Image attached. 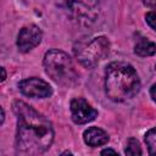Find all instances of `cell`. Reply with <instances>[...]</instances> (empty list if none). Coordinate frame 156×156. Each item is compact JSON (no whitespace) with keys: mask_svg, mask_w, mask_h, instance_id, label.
Segmentation results:
<instances>
[{"mask_svg":"<svg viewBox=\"0 0 156 156\" xmlns=\"http://www.w3.org/2000/svg\"><path fill=\"white\" fill-rule=\"evenodd\" d=\"M145 20H146V23L154 29L156 30V11H150L145 15Z\"/></svg>","mask_w":156,"mask_h":156,"instance_id":"13","label":"cell"},{"mask_svg":"<svg viewBox=\"0 0 156 156\" xmlns=\"http://www.w3.org/2000/svg\"><path fill=\"white\" fill-rule=\"evenodd\" d=\"M18 89L23 95L33 99H44L52 94V89L49 83L37 77L21 80L18 83Z\"/></svg>","mask_w":156,"mask_h":156,"instance_id":"6","label":"cell"},{"mask_svg":"<svg viewBox=\"0 0 156 156\" xmlns=\"http://www.w3.org/2000/svg\"><path fill=\"white\" fill-rule=\"evenodd\" d=\"M1 72H2V77H1V82H4V80H5V78H6V72H5V68H4V67H1Z\"/></svg>","mask_w":156,"mask_h":156,"instance_id":"17","label":"cell"},{"mask_svg":"<svg viewBox=\"0 0 156 156\" xmlns=\"http://www.w3.org/2000/svg\"><path fill=\"white\" fill-rule=\"evenodd\" d=\"M43 63L46 74L57 84L69 87L77 82L78 73L66 52L57 49L49 50L44 56Z\"/></svg>","mask_w":156,"mask_h":156,"instance_id":"3","label":"cell"},{"mask_svg":"<svg viewBox=\"0 0 156 156\" xmlns=\"http://www.w3.org/2000/svg\"><path fill=\"white\" fill-rule=\"evenodd\" d=\"M98 116V111L84 99L77 98L71 101V117L77 124H85L91 122Z\"/></svg>","mask_w":156,"mask_h":156,"instance_id":"7","label":"cell"},{"mask_svg":"<svg viewBox=\"0 0 156 156\" xmlns=\"http://www.w3.org/2000/svg\"><path fill=\"white\" fill-rule=\"evenodd\" d=\"M143 2H144L146 6H150V7H156V0H143Z\"/></svg>","mask_w":156,"mask_h":156,"instance_id":"15","label":"cell"},{"mask_svg":"<svg viewBox=\"0 0 156 156\" xmlns=\"http://www.w3.org/2000/svg\"><path fill=\"white\" fill-rule=\"evenodd\" d=\"M145 143L150 155H156V127L145 134Z\"/></svg>","mask_w":156,"mask_h":156,"instance_id":"11","label":"cell"},{"mask_svg":"<svg viewBox=\"0 0 156 156\" xmlns=\"http://www.w3.org/2000/svg\"><path fill=\"white\" fill-rule=\"evenodd\" d=\"M150 95H151V98H152V100L156 102V83L151 87V89H150Z\"/></svg>","mask_w":156,"mask_h":156,"instance_id":"14","label":"cell"},{"mask_svg":"<svg viewBox=\"0 0 156 156\" xmlns=\"http://www.w3.org/2000/svg\"><path fill=\"white\" fill-rule=\"evenodd\" d=\"M83 139H84V143L88 144L89 146H100L108 141V135L101 128L90 127L87 130H84Z\"/></svg>","mask_w":156,"mask_h":156,"instance_id":"9","label":"cell"},{"mask_svg":"<svg viewBox=\"0 0 156 156\" xmlns=\"http://www.w3.org/2000/svg\"><path fill=\"white\" fill-rule=\"evenodd\" d=\"M4 118H5V112H4V108L1 107V123H4Z\"/></svg>","mask_w":156,"mask_h":156,"instance_id":"18","label":"cell"},{"mask_svg":"<svg viewBox=\"0 0 156 156\" xmlns=\"http://www.w3.org/2000/svg\"><path fill=\"white\" fill-rule=\"evenodd\" d=\"M12 107L17 118L16 152L29 156L45 152L54 141L51 122L23 101H15Z\"/></svg>","mask_w":156,"mask_h":156,"instance_id":"1","label":"cell"},{"mask_svg":"<svg viewBox=\"0 0 156 156\" xmlns=\"http://www.w3.org/2000/svg\"><path fill=\"white\" fill-rule=\"evenodd\" d=\"M126 154L127 155H141V147L139 145V141L134 138H130L127 143V147H126Z\"/></svg>","mask_w":156,"mask_h":156,"instance_id":"12","label":"cell"},{"mask_svg":"<svg viewBox=\"0 0 156 156\" xmlns=\"http://www.w3.org/2000/svg\"><path fill=\"white\" fill-rule=\"evenodd\" d=\"M43 33L41 29L35 24H29L23 27L17 35V46L21 52H28L34 49L41 41Z\"/></svg>","mask_w":156,"mask_h":156,"instance_id":"8","label":"cell"},{"mask_svg":"<svg viewBox=\"0 0 156 156\" xmlns=\"http://www.w3.org/2000/svg\"><path fill=\"white\" fill-rule=\"evenodd\" d=\"M110 51V41L106 37H96L90 40L83 39L74 45V55L77 60L87 68L96 66L104 60Z\"/></svg>","mask_w":156,"mask_h":156,"instance_id":"4","label":"cell"},{"mask_svg":"<svg viewBox=\"0 0 156 156\" xmlns=\"http://www.w3.org/2000/svg\"><path fill=\"white\" fill-rule=\"evenodd\" d=\"M134 52L141 57L152 56L156 54V44L146 38H140L134 46Z\"/></svg>","mask_w":156,"mask_h":156,"instance_id":"10","label":"cell"},{"mask_svg":"<svg viewBox=\"0 0 156 156\" xmlns=\"http://www.w3.org/2000/svg\"><path fill=\"white\" fill-rule=\"evenodd\" d=\"M65 7L69 16L80 24L95 22L99 15V0H65Z\"/></svg>","mask_w":156,"mask_h":156,"instance_id":"5","label":"cell"},{"mask_svg":"<svg viewBox=\"0 0 156 156\" xmlns=\"http://www.w3.org/2000/svg\"><path fill=\"white\" fill-rule=\"evenodd\" d=\"M106 154H117V152L112 149H105V150L101 151V155H106Z\"/></svg>","mask_w":156,"mask_h":156,"instance_id":"16","label":"cell"},{"mask_svg":"<svg viewBox=\"0 0 156 156\" xmlns=\"http://www.w3.org/2000/svg\"><path fill=\"white\" fill-rule=\"evenodd\" d=\"M140 89V79L134 67L127 62H112L105 71L106 95L116 102L132 99Z\"/></svg>","mask_w":156,"mask_h":156,"instance_id":"2","label":"cell"}]
</instances>
